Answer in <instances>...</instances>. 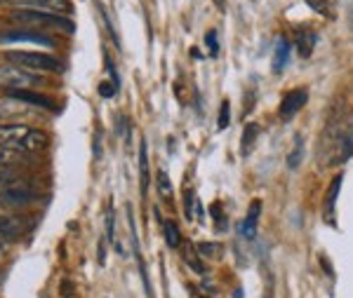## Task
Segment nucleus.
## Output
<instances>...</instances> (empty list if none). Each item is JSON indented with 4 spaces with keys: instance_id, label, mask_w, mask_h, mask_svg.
Here are the masks:
<instances>
[{
    "instance_id": "nucleus-27",
    "label": "nucleus",
    "mask_w": 353,
    "mask_h": 298,
    "mask_svg": "<svg viewBox=\"0 0 353 298\" xmlns=\"http://www.w3.org/2000/svg\"><path fill=\"white\" fill-rule=\"evenodd\" d=\"M205 43H208V47H210V56H217V52H219L217 31H210L208 36H205Z\"/></svg>"
},
{
    "instance_id": "nucleus-9",
    "label": "nucleus",
    "mask_w": 353,
    "mask_h": 298,
    "mask_svg": "<svg viewBox=\"0 0 353 298\" xmlns=\"http://www.w3.org/2000/svg\"><path fill=\"white\" fill-rule=\"evenodd\" d=\"M10 99H17L21 104L31 106V108H45V111H57V104L50 96L38 94V92H28V89H17V92H8Z\"/></svg>"
},
{
    "instance_id": "nucleus-26",
    "label": "nucleus",
    "mask_w": 353,
    "mask_h": 298,
    "mask_svg": "<svg viewBox=\"0 0 353 298\" xmlns=\"http://www.w3.org/2000/svg\"><path fill=\"white\" fill-rule=\"evenodd\" d=\"M304 3L309 5V8H311L316 14H323V17H330V14H332V12H330V3H327V0H304Z\"/></svg>"
},
{
    "instance_id": "nucleus-6",
    "label": "nucleus",
    "mask_w": 353,
    "mask_h": 298,
    "mask_svg": "<svg viewBox=\"0 0 353 298\" xmlns=\"http://www.w3.org/2000/svg\"><path fill=\"white\" fill-rule=\"evenodd\" d=\"M0 43H28L38 47H54V40L48 33L33 31V28H14V31H0Z\"/></svg>"
},
{
    "instance_id": "nucleus-17",
    "label": "nucleus",
    "mask_w": 353,
    "mask_h": 298,
    "mask_svg": "<svg viewBox=\"0 0 353 298\" xmlns=\"http://www.w3.org/2000/svg\"><path fill=\"white\" fill-rule=\"evenodd\" d=\"M316 40H318V36H316V33H311V31H301L297 36V50H299V54L304 56V59H309V56L313 54Z\"/></svg>"
},
{
    "instance_id": "nucleus-23",
    "label": "nucleus",
    "mask_w": 353,
    "mask_h": 298,
    "mask_svg": "<svg viewBox=\"0 0 353 298\" xmlns=\"http://www.w3.org/2000/svg\"><path fill=\"white\" fill-rule=\"evenodd\" d=\"M210 214H212V219H214V223H217L219 231H226V228H229V216L224 214V209H221L219 202L210 204Z\"/></svg>"
},
{
    "instance_id": "nucleus-2",
    "label": "nucleus",
    "mask_w": 353,
    "mask_h": 298,
    "mask_svg": "<svg viewBox=\"0 0 353 298\" xmlns=\"http://www.w3.org/2000/svg\"><path fill=\"white\" fill-rule=\"evenodd\" d=\"M12 19L17 24L33 28V31L45 26V28H57V31H64V33H73V28H76L66 17H61L59 12H50V10H31V8L14 10Z\"/></svg>"
},
{
    "instance_id": "nucleus-31",
    "label": "nucleus",
    "mask_w": 353,
    "mask_h": 298,
    "mask_svg": "<svg viewBox=\"0 0 353 298\" xmlns=\"http://www.w3.org/2000/svg\"><path fill=\"white\" fill-rule=\"evenodd\" d=\"M61 296H64V298H71L73 296V286H71V282H68V279H64V282H61Z\"/></svg>"
},
{
    "instance_id": "nucleus-5",
    "label": "nucleus",
    "mask_w": 353,
    "mask_h": 298,
    "mask_svg": "<svg viewBox=\"0 0 353 298\" xmlns=\"http://www.w3.org/2000/svg\"><path fill=\"white\" fill-rule=\"evenodd\" d=\"M36 200V191L33 186L24 179L14 181L12 186L3 188L0 191V207L5 209H19V207H28V204Z\"/></svg>"
},
{
    "instance_id": "nucleus-29",
    "label": "nucleus",
    "mask_w": 353,
    "mask_h": 298,
    "mask_svg": "<svg viewBox=\"0 0 353 298\" xmlns=\"http://www.w3.org/2000/svg\"><path fill=\"white\" fill-rule=\"evenodd\" d=\"M184 214H186V219H193V207H196V204H193V193L191 191H186V195H184Z\"/></svg>"
},
{
    "instance_id": "nucleus-14",
    "label": "nucleus",
    "mask_w": 353,
    "mask_h": 298,
    "mask_svg": "<svg viewBox=\"0 0 353 298\" xmlns=\"http://www.w3.org/2000/svg\"><path fill=\"white\" fill-rule=\"evenodd\" d=\"M341 179L344 176H334L332 183H330V191L325 195V219L332 223V214H334V202H337V195H339V188H341Z\"/></svg>"
},
{
    "instance_id": "nucleus-20",
    "label": "nucleus",
    "mask_w": 353,
    "mask_h": 298,
    "mask_svg": "<svg viewBox=\"0 0 353 298\" xmlns=\"http://www.w3.org/2000/svg\"><path fill=\"white\" fill-rule=\"evenodd\" d=\"M184 259H186V266H189L191 270H196L198 275H203V273H205L203 259L198 256L196 246H186V249H184Z\"/></svg>"
},
{
    "instance_id": "nucleus-15",
    "label": "nucleus",
    "mask_w": 353,
    "mask_h": 298,
    "mask_svg": "<svg viewBox=\"0 0 353 298\" xmlns=\"http://www.w3.org/2000/svg\"><path fill=\"white\" fill-rule=\"evenodd\" d=\"M257 136H259V125H254V123L245 125V131L241 136V153H243V156H250V153H252Z\"/></svg>"
},
{
    "instance_id": "nucleus-1",
    "label": "nucleus",
    "mask_w": 353,
    "mask_h": 298,
    "mask_svg": "<svg viewBox=\"0 0 353 298\" xmlns=\"http://www.w3.org/2000/svg\"><path fill=\"white\" fill-rule=\"evenodd\" d=\"M48 134L43 129L28 127L24 123H3L0 125V146L14 148L26 156H36L48 148Z\"/></svg>"
},
{
    "instance_id": "nucleus-22",
    "label": "nucleus",
    "mask_w": 353,
    "mask_h": 298,
    "mask_svg": "<svg viewBox=\"0 0 353 298\" xmlns=\"http://www.w3.org/2000/svg\"><path fill=\"white\" fill-rule=\"evenodd\" d=\"M301 158H304V141H301V136H297L292 153H290V158H288V167L290 169H297L299 162H301Z\"/></svg>"
},
{
    "instance_id": "nucleus-12",
    "label": "nucleus",
    "mask_w": 353,
    "mask_h": 298,
    "mask_svg": "<svg viewBox=\"0 0 353 298\" xmlns=\"http://www.w3.org/2000/svg\"><path fill=\"white\" fill-rule=\"evenodd\" d=\"M259 214H261V202H259V200H254V202L250 204V211H248V216H245V221H243V226H241V233L248 240H252L254 235H257Z\"/></svg>"
},
{
    "instance_id": "nucleus-8",
    "label": "nucleus",
    "mask_w": 353,
    "mask_h": 298,
    "mask_svg": "<svg viewBox=\"0 0 353 298\" xmlns=\"http://www.w3.org/2000/svg\"><path fill=\"white\" fill-rule=\"evenodd\" d=\"M306 101H309V92H306L304 87L288 92V94L283 96V101H281L278 116H281V120H292L301 111V108L306 106Z\"/></svg>"
},
{
    "instance_id": "nucleus-4",
    "label": "nucleus",
    "mask_w": 353,
    "mask_h": 298,
    "mask_svg": "<svg viewBox=\"0 0 353 298\" xmlns=\"http://www.w3.org/2000/svg\"><path fill=\"white\" fill-rule=\"evenodd\" d=\"M45 80L33 71H26L21 66L14 64H3L0 66V89L5 92H17V89H31L41 87Z\"/></svg>"
},
{
    "instance_id": "nucleus-28",
    "label": "nucleus",
    "mask_w": 353,
    "mask_h": 298,
    "mask_svg": "<svg viewBox=\"0 0 353 298\" xmlns=\"http://www.w3.org/2000/svg\"><path fill=\"white\" fill-rule=\"evenodd\" d=\"M106 235L113 242V237H116V214H113V209L106 211Z\"/></svg>"
},
{
    "instance_id": "nucleus-10",
    "label": "nucleus",
    "mask_w": 353,
    "mask_h": 298,
    "mask_svg": "<svg viewBox=\"0 0 353 298\" xmlns=\"http://www.w3.org/2000/svg\"><path fill=\"white\" fill-rule=\"evenodd\" d=\"M3 5H17V10H24V8H31V10H68V3L66 0H0Z\"/></svg>"
},
{
    "instance_id": "nucleus-24",
    "label": "nucleus",
    "mask_w": 353,
    "mask_h": 298,
    "mask_svg": "<svg viewBox=\"0 0 353 298\" xmlns=\"http://www.w3.org/2000/svg\"><path fill=\"white\" fill-rule=\"evenodd\" d=\"M19 169H10V167H0V191L8 186H12L14 181H19Z\"/></svg>"
},
{
    "instance_id": "nucleus-13",
    "label": "nucleus",
    "mask_w": 353,
    "mask_h": 298,
    "mask_svg": "<svg viewBox=\"0 0 353 298\" xmlns=\"http://www.w3.org/2000/svg\"><path fill=\"white\" fill-rule=\"evenodd\" d=\"M288 61H290V43L285 38H281L276 43V52H273V64H271L273 73H281L288 66Z\"/></svg>"
},
{
    "instance_id": "nucleus-18",
    "label": "nucleus",
    "mask_w": 353,
    "mask_h": 298,
    "mask_svg": "<svg viewBox=\"0 0 353 298\" xmlns=\"http://www.w3.org/2000/svg\"><path fill=\"white\" fill-rule=\"evenodd\" d=\"M163 233H165V242H168V246L176 249V246L181 244V233H179V226H176L174 221H165Z\"/></svg>"
},
{
    "instance_id": "nucleus-32",
    "label": "nucleus",
    "mask_w": 353,
    "mask_h": 298,
    "mask_svg": "<svg viewBox=\"0 0 353 298\" xmlns=\"http://www.w3.org/2000/svg\"><path fill=\"white\" fill-rule=\"evenodd\" d=\"M191 296H193V298H208V296H203V294H198V291H196V289H193V286H191Z\"/></svg>"
},
{
    "instance_id": "nucleus-11",
    "label": "nucleus",
    "mask_w": 353,
    "mask_h": 298,
    "mask_svg": "<svg viewBox=\"0 0 353 298\" xmlns=\"http://www.w3.org/2000/svg\"><path fill=\"white\" fill-rule=\"evenodd\" d=\"M33 156H26V153H19L14 148L0 146V167H10V169H19V164H28Z\"/></svg>"
},
{
    "instance_id": "nucleus-30",
    "label": "nucleus",
    "mask_w": 353,
    "mask_h": 298,
    "mask_svg": "<svg viewBox=\"0 0 353 298\" xmlns=\"http://www.w3.org/2000/svg\"><path fill=\"white\" fill-rule=\"evenodd\" d=\"M99 92H101V96H104V99H111V96L116 94V85L101 83V85H99Z\"/></svg>"
},
{
    "instance_id": "nucleus-35",
    "label": "nucleus",
    "mask_w": 353,
    "mask_h": 298,
    "mask_svg": "<svg viewBox=\"0 0 353 298\" xmlns=\"http://www.w3.org/2000/svg\"><path fill=\"white\" fill-rule=\"evenodd\" d=\"M0 282H3V277H0Z\"/></svg>"
},
{
    "instance_id": "nucleus-3",
    "label": "nucleus",
    "mask_w": 353,
    "mask_h": 298,
    "mask_svg": "<svg viewBox=\"0 0 353 298\" xmlns=\"http://www.w3.org/2000/svg\"><path fill=\"white\" fill-rule=\"evenodd\" d=\"M5 59L8 64L21 66L26 71H38V73H57L61 68L59 59H54L52 54H45V52H19V50H12V52H5Z\"/></svg>"
},
{
    "instance_id": "nucleus-25",
    "label": "nucleus",
    "mask_w": 353,
    "mask_h": 298,
    "mask_svg": "<svg viewBox=\"0 0 353 298\" xmlns=\"http://www.w3.org/2000/svg\"><path fill=\"white\" fill-rule=\"evenodd\" d=\"M229 123H231V106H229V101H221L217 127H219V129H226V127H229Z\"/></svg>"
},
{
    "instance_id": "nucleus-34",
    "label": "nucleus",
    "mask_w": 353,
    "mask_h": 298,
    "mask_svg": "<svg viewBox=\"0 0 353 298\" xmlns=\"http://www.w3.org/2000/svg\"><path fill=\"white\" fill-rule=\"evenodd\" d=\"M3 251H5V242L0 240V254H3Z\"/></svg>"
},
{
    "instance_id": "nucleus-16",
    "label": "nucleus",
    "mask_w": 353,
    "mask_h": 298,
    "mask_svg": "<svg viewBox=\"0 0 353 298\" xmlns=\"http://www.w3.org/2000/svg\"><path fill=\"white\" fill-rule=\"evenodd\" d=\"M139 176H141V195L149 191V153H146V141L139 146Z\"/></svg>"
},
{
    "instance_id": "nucleus-21",
    "label": "nucleus",
    "mask_w": 353,
    "mask_h": 298,
    "mask_svg": "<svg viewBox=\"0 0 353 298\" xmlns=\"http://www.w3.org/2000/svg\"><path fill=\"white\" fill-rule=\"evenodd\" d=\"M158 193H161V198L165 200V202L172 200V181H170V176L165 174L163 169L158 171Z\"/></svg>"
},
{
    "instance_id": "nucleus-7",
    "label": "nucleus",
    "mask_w": 353,
    "mask_h": 298,
    "mask_svg": "<svg viewBox=\"0 0 353 298\" xmlns=\"http://www.w3.org/2000/svg\"><path fill=\"white\" fill-rule=\"evenodd\" d=\"M31 231V219L19 214L0 216V240H19Z\"/></svg>"
},
{
    "instance_id": "nucleus-19",
    "label": "nucleus",
    "mask_w": 353,
    "mask_h": 298,
    "mask_svg": "<svg viewBox=\"0 0 353 298\" xmlns=\"http://www.w3.org/2000/svg\"><path fill=\"white\" fill-rule=\"evenodd\" d=\"M196 251L201 259H208V261H217L221 256V246L217 242H198Z\"/></svg>"
},
{
    "instance_id": "nucleus-33",
    "label": "nucleus",
    "mask_w": 353,
    "mask_h": 298,
    "mask_svg": "<svg viewBox=\"0 0 353 298\" xmlns=\"http://www.w3.org/2000/svg\"><path fill=\"white\" fill-rule=\"evenodd\" d=\"M214 5H217L219 10H224V0H214Z\"/></svg>"
}]
</instances>
